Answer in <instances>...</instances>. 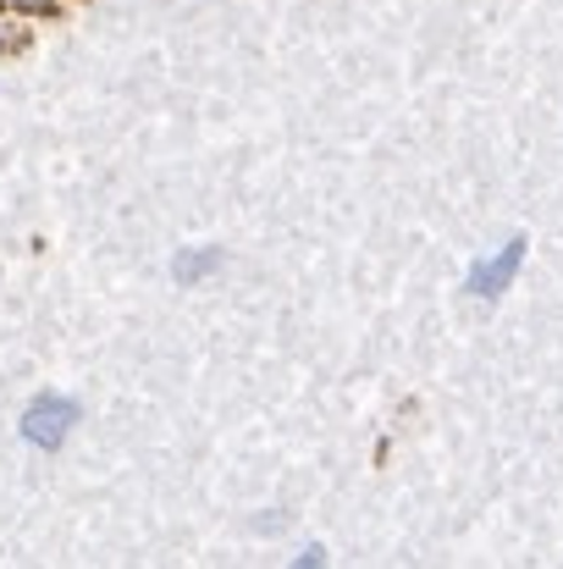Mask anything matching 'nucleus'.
<instances>
[{"instance_id": "1", "label": "nucleus", "mask_w": 563, "mask_h": 569, "mask_svg": "<svg viewBox=\"0 0 563 569\" xmlns=\"http://www.w3.org/2000/svg\"><path fill=\"white\" fill-rule=\"evenodd\" d=\"M520 254H525V243L514 238L503 254H497V266L486 260V266H475V277H470V293H503V282L520 271Z\"/></svg>"}, {"instance_id": "2", "label": "nucleus", "mask_w": 563, "mask_h": 569, "mask_svg": "<svg viewBox=\"0 0 563 569\" xmlns=\"http://www.w3.org/2000/svg\"><path fill=\"white\" fill-rule=\"evenodd\" d=\"M326 565V553H321V548H310V553H299V565L293 569H321Z\"/></svg>"}]
</instances>
